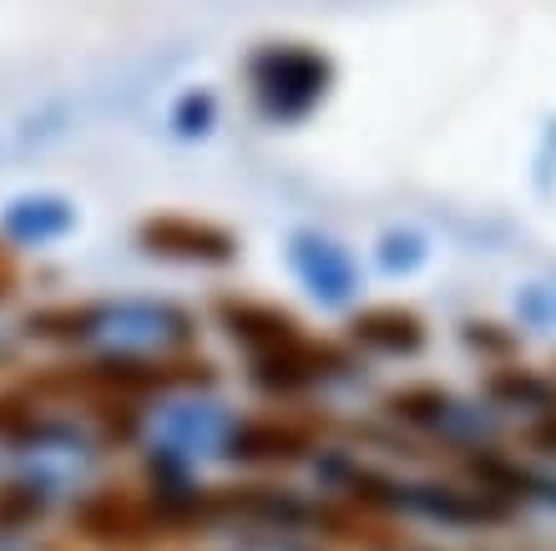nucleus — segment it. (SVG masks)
Listing matches in <instances>:
<instances>
[{"label": "nucleus", "mask_w": 556, "mask_h": 551, "mask_svg": "<svg viewBox=\"0 0 556 551\" xmlns=\"http://www.w3.org/2000/svg\"><path fill=\"white\" fill-rule=\"evenodd\" d=\"M112 436L97 410L51 405L36 395H21V410L5 425V465H11V486L5 496L21 506H46V501H66V496H87V486L102 471Z\"/></svg>", "instance_id": "nucleus-1"}, {"label": "nucleus", "mask_w": 556, "mask_h": 551, "mask_svg": "<svg viewBox=\"0 0 556 551\" xmlns=\"http://www.w3.org/2000/svg\"><path fill=\"white\" fill-rule=\"evenodd\" d=\"M334 57L314 41H264L243 61V87L253 112L274 127H299L334 91Z\"/></svg>", "instance_id": "nucleus-2"}, {"label": "nucleus", "mask_w": 556, "mask_h": 551, "mask_svg": "<svg viewBox=\"0 0 556 551\" xmlns=\"http://www.w3.org/2000/svg\"><path fill=\"white\" fill-rule=\"evenodd\" d=\"M324 446H329V415H319V405H258L238 410L228 465L283 471V465L314 461Z\"/></svg>", "instance_id": "nucleus-3"}, {"label": "nucleus", "mask_w": 556, "mask_h": 551, "mask_svg": "<svg viewBox=\"0 0 556 551\" xmlns=\"http://www.w3.org/2000/svg\"><path fill=\"white\" fill-rule=\"evenodd\" d=\"M207 320H213V329L243 354V364L289 354V349H299L308 334H314L289 304L258 299V293H218V299L207 304Z\"/></svg>", "instance_id": "nucleus-4"}, {"label": "nucleus", "mask_w": 556, "mask_h": 551, "mask_svg": "<svg viewBox=\"0 0 556 551\" xmlns=\"http://www.w3.org/2000/svg\"><path fill=\"white\" fill-rule=\"evenodd\" d=\"M137 243L147 259L182 263V268H228L243 253L233 228H223L218 218H198V213H152L137 223Z\"/></svg>", "instance_id": "nucleus-5"}, {"label": "nucleus", "mask_w": 556, "mask_h": 551, "mask_svg": "<svg viewBox=\"0 0 556 551\" xmlns=\"http://www.w3.org/2000/svg\"><path fill=\"white\" fill-rule=\"evenodd\" d=\"M344 339L359 349V360H384V364H415L430 349V320L415 304L400 299H375L359 304L344 320Z\"/></svg>", "instance_id": "nucleus-6"}, {"label": "nucleus", "mask_w": 556, "mask_h": 551, "mask_svg": "<svg viewBox=\"0 0 556 551\" xmlns=\"http://www.w3.org/2000/svg\"><path fill=\"white\" fill-rule=\"evenodd\" d=\"M481 400L501 415H521V425L556 410V370L552 364H531L527 354L506 364H485Z\"/></svg>", "instance_id": "nucleus-7"}, {"label": "nucleus", "mask_w": 556, "mask_h": 551, "mask_svg": "<svg viewBox=\"0 0 556 551\" xmlns=\"http://www.w3.org/2000/svg\"><path fill=\"white\" fill-rule=\"evenodd\" d=\"M289 263L293 274L304 278V289L324 304H350L359 289V263L344 243L324 238V233H293L289 243Z\"/></svg>", "instance_id": "nucleus-8"}, {"label": "nucleus", "mask_w": 556, "mask_h": 551, "mask_svg": "<svg viewBox=\"0 0 556 551\" xmlns=\"http://www.w3.org/2000/svg\"><path fill=\"white\" fill-rule=\"evenodd\" d=\"M76 228V203L61 192H21L0 208V243L21 253V248H51Z\"/></svg>", "instance_id": "nucleus-9"}, {"label": "nucleus", "mask_w": 556, "mask_h": 551, "mask_svg": "<svg viewBox=\"0 0 556 551\" xmlns=\"http://www.w3.org/2000/svg\"><path fill=\"white\" fill-rule=\"evenodd\" d=\"M460 345H466L470 360H481V364H506V360H521L527 354V334L516 329V324H501V320H460Z\"/></svg>", "instance_id": "nucleus-10"}, {"label": "nucleus", "mask_w": 556, "mask_h": 551, "mask_svg": "<svg viewBox=\"0 0 556 551\" xmlns=\"http://www.w3.org/2000/svg\"><path fill=\"white\" fill-rule=\"evenodd\" d=\"M213 116H218V102L213 97H182V107L173 112V127L182 132V137H203L207 127H213Z\"/></svg>", "instance_id": "nucleus-11"}, {"label": "nucleus", "mask_w": 556, "mask_h": 551, "mask_svg": "<svg viewBox=\"0 0 556 551\" xmlns=\"http://www.w3.org/2000/svg\"><path fill=\"white\" fill-rule=\"evenodd\" d=\"M521 440H527L531 455H546V461H556V410H552V415H536V421L521 425Z\"/></svg>", "instance_id": "nucleus-12"}, {"label": "nucleus", "mask_w": 556, "mask_h": 551, "mask_svg": "<svg viewBox=\"0 0 556 551\" xmlns=\"http://www.w3.org/2000/svg\"><path fill=\"white\" fill-rule=\"evenodd\" d=\"M26 349V320H15V314H5V299H0V370L5 364H15V354Z\"/></svg>", "instance_id": "nucleus-13"}, {"label": "nucleus", "mask_w": 556, "mask_h": 551, "mask_svg": "<svg viewBox=\"0 0 556 551\" xmlns=\"http://www.w3.org/2000/svg\"><path fill=\"white\" fill-rule=\"evenodd\" d=\"M15 410H21V395H5V390H0V465H5V425H11Z\"/></svg>", "instance_id": "nucleus-14"}, {"label": "nucleus", "mask_w": 556, "mask_h": 551, "mask_svg": "<svg viewBox=\"0 0 556 551\" xmlns=\"http://www.w3.org/2000/svg\"><path fill=\"white\" fill-rule=\"evenodd\" d=\"M243 551H299V547H278V541H253V547H243Z\"/></svg>", "instance_id": "nucleus-15"}]
</instances>
